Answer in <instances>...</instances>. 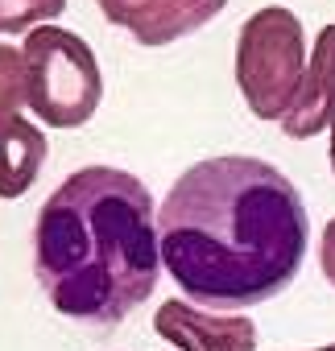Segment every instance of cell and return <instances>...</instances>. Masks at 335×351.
Listing matches in <instances>:
<instances>
[{
    "mask_svg": "<svg viewBox=\"0 0 335 351\" xmlns=\"http://www.w3.org/2000/svg\"><path fill=\"white\" fill-rule=\"evenodd\" d=\"M161 265L174 285L216 310L277 298L302 269L306 203L281 169L228 153L191 165L157 211Z\"/></svg>",
    "mask_w": 335,
    "mask_h": 351,
    "instance_id": "1",
    "label": "cell"
},
{
    "mask_svg": "<svg viewBox=\"0 0 335 351\" xmlns=\"http://www.w3.org/2000/svg\"><path fill=\"white\" fill-rule=\"evenodd\" d=\"M157 261L153 195L128 169H75L38 211L34 277L83 326H120L153 293Z\"/></svg>",
    "mask_w": 335,
    "mask_h": 351,
    "instance_id": "2",
    "label": "cell"
},
{
    "mask_svg": "<svg viewBox=\"0 0 335 351\" xmlns=\"http://www.w3.org/2000/svg\"><path fill=\"white\" fill-rule=\"evenodd\" d=\"M306 79V34L302 21L281 9H257L240 25L236 42V83L257 120H286Z\"/></svg>",
    "mask_w": 335,
    "mask_h": 351,
    "instance_id": "3",
    "label": "cell"
},
{
    "mask_svg": "<svg viewBox=\"0 0 335 351\" xmlns=\"http://www.w3.org/2000/svg\"><path fill=\"white\" fill-rule=\"evenodd\" d=\"M30 112L50 128H83L104 95V75L91 46L58 25H38L25 38Z\"/></svg>",
    "mask_w": 335,
    "mask_h": 351,
    "instance_id": "4",
    "label": "cell"
},
{
    "mask_svg": "<svg viewBox=\"0 0 335 351\" xmlns=\"http://www.w3.org/2000/svg\"><path fill=\"white\" fill-rule=\"evenodd\" d=\"M95 5L141 46H170L220 17L228 0H95Z\"/></svg>",
    "mask_w": 335,
    "mask_h": 351,
    "instance_id": "5",
    "label": "cell"
},
{
    "mask_svg": "<svg viewBox=\"0 0 335 351\" xmlns=\"http://www.w3.org/2000/svg\"><path fill=\"white\" fill-rule=\"evenodd\" d=\"M153 330L178 351H257V326L244 314H207L191 302H161Z\"/></svg>",
    "mask_w": 335,
    "mask_h": 351,
    "instance_id": "6",
    "label": "cell"
},
{
    "mask_svg": "<svg viewBox=\"0 0 335 351\" xmlns=\"http://www.w3.org/2000/svg\"><path fill=\"white\" fill-rule=\"evenodd\" d=\"M331 112H335V25L319 29L314 38V54L306 62V79L302 91L294 99V108L281 120V132L294 141L319 136L323 128H331Z\"/></svg>",
    "mask_w": 335,
    "mask_h": 351,
    "instance_id": "7",
    "label": "cell"
},
{
    "mask_svg": "<svg viewBox=\"0 0 335 351\" xmlns=\"http://www.w3.org/2000/svg\"><path fill=\"white\" fill-rule=\"evenodd\" d=\"M30 104V75H25V50L0 46V149L30 128L21 108Z\"/></svg>",
    "mask_w": 335,
    "mask_h": 351,
    "instance_id": "8",
    "label": "cell"
},
{
    "mask_svg": "<svg viewBox=\"0 0 335 351\" xmlns=\"http://www.w3.org/2000/svg\"><path fill=\"white\" fill-rule=\"evenodd\" d=\"M67 0H0V34H34V25L54 21Z\"/></svg>",
    "mask_w": 335,
    "mask_h": 351,
    "instance_id": "9",
    "label": "cell"
},
{
    "mask_svg": "<svg viewBox=\"0 0 335 351\" xmlns=\"http://www.w3.org/2000/svg\"><path fill=\"white\" fill-rule=\"evenodd\" d=\"M319 265H323V277L335 285V219L323 228V244H319Z\"/></svg>",
    "mask_w": 335,
    "mask_h": 351,
    "instance_id": "10",
    "label": "cell"
},
{
    "mask_svg": "<svg viewBox=\"0 0 335 351\" xmlns=\"http://www.w3.org/2000/svg\"><path fill=\"white\" fill-rule=\"evenodd\" d=\"M327 132H331V173H335V112H331V128Z\"/></svg>",
    "mask_w": 335,
    "mask_h": 351,
    "instance_id": "11",
    "label": "cell"
},
{
    "mask_svg": "<svg viewBox=\"0 0 335 351\" xmlns=\"http://www.w3.org/2000/svg\"><path fill=\"white\" fill-rule=\"evenodd\" d=\"M314 351H335V343H331V347H314Z\"/></svg>",
    "mask_w": 335,
    "mask_h": 351,
    "instance_id": "12",
    "label": "cell"
}]
</instances>
